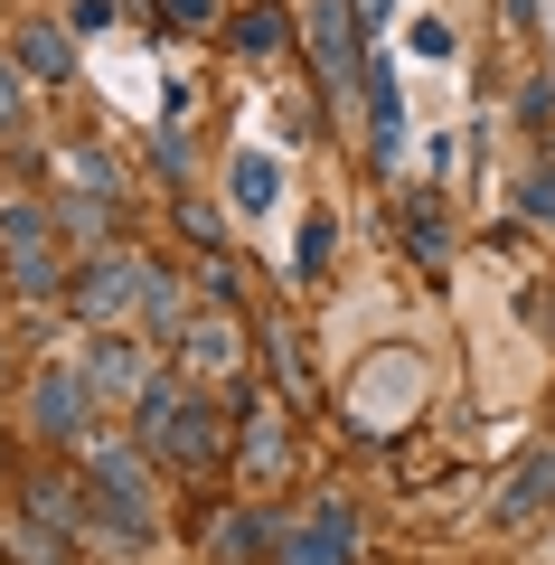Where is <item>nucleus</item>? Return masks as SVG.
I'll list each match as a JSON object with an SVG mask.
<instances>
[{
	"label": "nucleus",
	"instance_id": "f257e3e1",
	"mask_svg": "<svg viewBox=\"0 0 555 565\" xmlns=\"http://www.w3.org/2000/svg\"><path fill=\"white\" fill-rule=\"evenodd\" d=\"M132 424H141V452L170 462V471H207L217 462V405H207L189 377H151V396L132 405Z\"/></svg>",
	"mask_w": 555,
	"mask_h": 565
},
{
	"label": "nucleus",
	"instance_id": "f03ea898",
	"mask_svg": "<svg viewBox=\"0 0 555 565\" xmlns=\"http://www.w3.org/2000/svg\"><path fill=\"white\" fill-rule=\"evenodd\" d=\"M85 519L114 546H151V462H141V444H95L85 452Z\"/></svg>",
	"mask_w": 555,
	"mask_h": 565
},
{
	"label": "nucleus",
	"instance_id": "7ed1b4c3",
	"mask_svg": "<svg viewBox=\"0 0 555 565\" xmlns=\"http://www.w3.org/2000/svg\"><path fill=\"white\" fill-rule=\"evenodd\" d=\"M0 255H10V292H29V302H47V292H66V282H76L39 199H10V207H0Z\"/></svg>",
	"mask_w": 555,
	"mask_h": 565
},
{
	"label": "nucleus",
	"instance_id": "20e7f679",
	"mask_svg": "<svg viewBox=\"0 0 555 565\" xmlns=\"http://www.w3.org/2000/svg\"><path fill=\"white\" fill-rule=\"evenodd\" d=\"M151 282H160V264H151V255H95L76 282H66V302H76L95 330H122V311L151 302Z\"/></svg>",
	"mask_w": 555,
	"mask_h": 565
},
{
	"label": "nucleus",
	"instance_id": "39448f33",
	"mask_svg": "<svg viewBox=\"0 0 555 565\" xmlns=\"http://www.w3.org/2000/svg\"><path fill=\"white\" fill-rule=\"evenodd\" d=\"M29 424H39L47 444H85V434H95V386H85L76 359H47L39 377H29Z\"/></svg>",
	"mask_w": 555,
	"mask_h": 565
},
{
	"label": "nucleus",
	"instance_id": "423d86ee",
	"mask_svg": "<svg viewBox=\"0 0 555 565\" xmlns=\"http://www.w3.org/2000/svg\"><path fill=\"white\" fill-rule=\"evenodd\" d=\"M357 556V519H349V500H311L292 527L274 537V565H349Z\"/></svg>",
	"mask_w": 555,
	"mask_h": 565
},
{
	"label": "nucleus",
	"instance_id": "0eeeda50",
	"mask_svg": "<svg viewBox=\"0 0 555 565\" xmlns=\"http://www.w3.org/2000/svg\"><path fill=\"white\" fill-rule=\"evenodd\" d=\"M301 57H311V76L330 85V95L367 66V57H357V29H349V0H311V39H301Z\"/></svg>",
	"mask_w": 555,
	"mask_h": 565
},
{
	"label": "nucleus",
	"instance_id": "6e6552de",
	"mask_svg": "<svg viewBox=\"0 0 555 565\" xmlns=\"http://www.w3.org/2000/svg\"><path fill=\"white\" fill-rule=\"evenodd\" d=\"M85 386L95 396H151V359H141V340L132 330H95V349H85Z\"/></svg>",
	"mask_w": 555,
	"mask_h": 565
},
{
	"label": "nucleus",
	"instance_id": "1a4fd4ad",
	"mask_svg": "<svg viewBox=\"0 0 555 565\" xmlns=\"http://www.w3.org/2000/svg\"><path fill=\"white\" fill-rule=\"evenodd\" d=\"M357 95H367V141H377V161H396L405 151V114H396V76H386L377 57L357 66Z\"/></svg>",
	"mask_w": 555,
	"mask_h": 565
},
{
	"label": "nucleus",
	"instance_id": "9d476101",
	"mask_svg": "<svg viewBox=\"0 0 555 565\" xmlns=\"http://www.w3.org/2000/svg\"><path fill=\"white\" fill-rule=\"evenodd\" d=\"M10 57H20V76H47V85L76 76V39H66V29H47V20H29L20 39H10Z\"/></svg>",
	"mask_w": 555,
	"mask_h": 565
},
{
	"label": "nucleus",
	"instance_id": "9b49d317",
	"mask_svg": "<svg viewBox=\"0 0 555 565\" xmlns=\"http://www.w3.org/2000/svg\"><path fill=\"white\" fill-rule=\"evenodd\" d=\"M236 321H226V311L217 302H207V311H189V330H179V359H189V367H236Z\"/></svg>",
	"mask_w": 555,
	"mask_h": 565
},
{
	"label": "nucleus",
	"instance_id": "f8f14e48",
	"mask_svg": "<svg viewBox=\"0 0 555 565\" xmlns=\"http://www.w3.org/2000/svg\"><path fill=\"white\" fill-rule=\"evenodd\" d=\"M226 39H236L245 57H264V66H274V57H292V20H282L274 0H245V10H236V29H226Z\"/></svg>",
	"mask_w": 555,
	"mask_h": 565
},
{
	"label": "nucleus",
	"instance_id": "ddd939ff",
	"mask_svg": "<svg viewBox=\"0 0 555 565\" xmlns=\"http://www.w3.org/2000/svg\"><path fill=\"white\" fill-rule=\"evenodd\" d=\"M546 509H555V444L536 452V462L517 471L509 490H499V519H546Z\"/></svg>",
	"mask_w": 555,
	"mask_h": 565
},
{
	"label": "nucleus",
	"instance_id": "4468645a",
	"mask_svg": "<svg viewBox=\"0 0 555 565\" xmlns=\"http://www.w3.org/2000/svg\"><path fill=\"white\" fill-rule=\"evenodd\" d=\"M274 462H282V405H274V396H255V405H245V471L264 481Z\"/></svg>",
	"mask_w": 555,
	"mask_h": 565
},
{
	"label": "nucleus",
	"instance_id": "2eb2a0df",
	"mask_svg": "<svg viewBox=\"0 0 555 565\" xmlns=\"http://www.w3.org/2000/svg\"><path fill=\"white\" fill-rule=\"evenodd\" d=\"M226 189H236V207H274V199H282V170L264 161V151H236V170H226Z\"/></svg>",
	"mask_w": 555,
	"mask_h": 565
},
{
	"label": "nucleus",
	"instance_id": "dca6fc26",
	"mask_svg": "<svg viewBox=\"0 0 555 565\" xmlns=\"http://www.w3.org/2000/svg\"><path fill=\"white\" fill-rule=\"evenodd\" d=\"M405 245H415V255H442V217H434V199L405 207Z\"/></svg>",
	"mask_w": 555,
	"mask_h": 565
},
{
	"label": "nucleus",
	"instance_id": "f3484780",
	"mask_svg": "<svg viewBox=\"0 0 555 565\" xmlns=\"http://www.w3.org/2000/svg\"><path fill=\"white\" fill-rule=\"evenodd\" d=\"M151 161H160V180H179V189H189V141H179L170 122L151 132Z\"/></svg>",
	"mask_w": 555,
	"mask_h": 565
},
{
	"label": "nucleus",
	"instance_id": "a211bd4d",
	"mask_svg": "<svg viewBox=\"0 0 555 565\" xmlns=\"http://www.w3.org/2000/svg\"><path fill=\"white\" fill-rule=\"evenodd\" d=\"M20 57H0V141H10V132H20Z\"/></svg>",
	"mask_w": 555,
	"mask_h": 565
},
{
	"label": "nucleus",
	"instance_id": "6ab92c4d",
	"mask_svg": "<svg viewBox=\"0 0 555 565\" xmlns=\"http://www.w3.org/2000/svg\"><path fill=\"white\" fill-rule=\"evenodd\" d=\"M160 20H170V29H207V20H217V0H160Z\"/></svg>",
	"mask_w": 555,
	"mask_h": 565
},
{
	"label": "nucleus",
	"instance_id": "aec40b11",
	"mask_svg": "<svg viewBox=\"0 0 555 565\" xmlns=\"http://www.w3.org/2000/svg\"><path fill=\"white\" fill-rule=\"evenodd\" d=\"M357 10H367V20H386V0H357Z\"/></svg>",
	"mask_w": 555,
	"mask_h": 565
},
{
	"label": "nucleus",
	"instance_id": "412c9836",
	"mask_svg": "<svg viewBox=\"0 0 555 565\" xmlns=\"http://www.w3.org/2000/svg\"><path fill=\"white\" fill-rule=\"evenodd\" d=\"M0 292H10V274H0Z\"/></svg>",
	"mask_w": 555,
	"mask_h": 565
}]
</instances>
